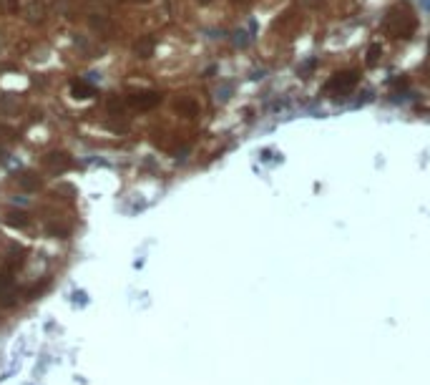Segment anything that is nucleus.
I'll use <instances>...</instances> for the list:
<instances>
[{"instance_id": "2", "label": "nucleus", "mask_w": 430, "mask_h": 385, "mask_svg": "<svg viewBox=\"0 0 430 385\" xmlns=\"http://www.w3.org/2000/svg\"><path fill=\"white\" fill-rule=\"evenodd\" d=\"M131 103L133 106H139V109H151V106H156L159 103V96L156 93H136L131 98Z\"/></svg>"}, {"instance_id": "5", "label": "nucleus", "mask_w": 430, "mask_h": 385, "mask_svg": "<svg viewBox=\"0 0 430 385\" xmlns=\"http://www.w3.org/2000/svg\"><path fill=\"white\" fill-rule=\"evenodd\" d=\"M53 159H46V164L48 166H53V169H66L68 166V161L63 159V154H51Z\"/></svg>"}, {"instance_id": "3", "label": "nucleus", "mask_w": 430, "mask_h": 385, "mask_svg": "<svg viewBox=\"0 0 430 385\" xmlns=\"http://www.w3.org/2000/svg\"><path fill=\"white\" fill-rule=\"evenodd\" d=\"M5 224L8 227H25L28 224V214L25 212H5Z\"/></svg>"}, {"instance_id": "1", "label": "nucleus", "mask_w": 430, "mask_h": 385, "mask_svg": "<svg viewBox=\"0 0 430 385\" xmlns=\"http://www.w3.org/2000/svg\"><path fill=\"white\" fill-rule=\"evenodd\" d=\"M352 83H355V76H352V73H340V76H337L332 83H327V91H330V93H342V91H347Z\"/></svg>"}, {"instance_id": "4", "label": "nucleus", "mask_w": 430, "mask_h": 385, "mask_svg": "<svg viewBox=\"0 0 430 385\" xmlns=\"http://www.w3.org/2000/svg\"><path fill=\"white\" fill-rule=\"evenodd\" d=\"M20 186H23V189H31V191H33V189H38V186H40V179H38V176H31V174H25V176H20Z\"/></svg>"}]
</instances>
